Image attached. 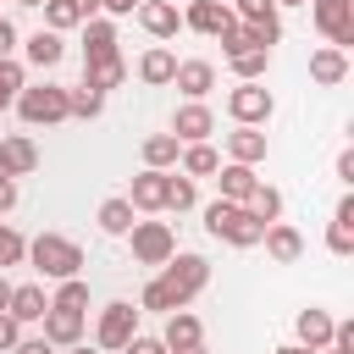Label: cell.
Returning <instances> with one entry per match:
<instances>
[{
    "instance_id": "obj_47",
    "label": "cell",
    "mask_w": 354,
    "mask_h": 354,
    "mask_svg": "<svg viewBox=\"0 0 354 354\" xmlns=\"http://www.w3.org/2000/svg\"><path fill=\"white\" fill-rule=\"evenodd\" d=\"M337 183H354V149L337 155Z\"/></svg>"
},
{
    "instance_id": "obj_40",
    "label": "cell",
    "mask_w": 354,
    "mask_h": 354,
    "mask_svg": "<svg viewBox=\"0 0 354 354\" xmlns=\"http://www.w3.org/2000/svg\"><path fill=\"white\" fill-rule=\"evenodd\" d=\"M22 260H28V238L0 221V271H6V266H22Z\"/></svg>"
},
{
    "instance_id": "obj_33",
    "label": "cell",
    "mask_w": 354,
    "mask_h": 354,
    "mask_svg": "<svg viewBox=\"0 0 354 354\" xmlns=\"http://www.w3.org/2000/svg\"><path fill=\"white\" fill-rule=\"evenodd\" d=\"M183 177H216V166H221V155L210 149V144H183Z\"/></svg>"
},
{
    "instance_id": "obj_51",
    "label": "cell",
    "mask_w": 354,
    "mask_h": 354,
    "mask_svg": "<svg viewBox=\"0 0 354 354\" xmlns=\"http://www.w3.org/2000/svg\"><path fill=\"white\" fill-rule=\"evenodd\" d=\"M282 6H310V0H277V11H282Z\"/></svg>"
},
{
    "instance_id": "obj_19",
    "label": "cell",
    "mask_w": 354,
    "mask_h": 354,
    "mask_svg": "<svg viewBox=\"0 0 354 354\" xmlns=\"http://www.w3.org/2000/svg\"><path fill=\"white\" fill-rule=\"evenodd\" d=\"M171 83L183 88V100H205V94L216 88V66H210V61H177Z\"/></svg>"
},
{
    "instance_id": "obj_17",
    "label": "cell",
    "mask_w": 354,
    "mask_h": 354,
    "mask_svg": "<svg viewBox=\"0 0 354 354\" xmlns=\"http://www.w3.org/2000/svg\"><path fill=\"white\" fill-rule=\"evenodd\" d=\"M22 55H28V66L50 72V66H61V55H66V39H61V33H50V28H39V33H28Z\"/></svg>"
},
{
    "instance_id": "obj_34",
    "label": "cell",
    "mask_w": 354,
    "mask_h": 354,
    "mask_svg": "<svg viewBox=\"0 0 354 354\" xmlns=\"http://www.w3.org/2000/svg\"><path fill=\"white\" fill-rule=\"evenodd\" d=\"M133 216H138V210H133V205L116 194V199H105V205H100V232H111V238H127Z\"/></svg>"
},
{
    "instance_id": "obj_36",
    "label": "cell",
    "mask_w": 354,
    "mask_h": 354,
    "mask_svg": "<svg viewBox=\"0 0 354 354\" xmlns=\"http://www.w3.org/2000/svg\"><path fill=\"white\" fill-rule=\"evenodd\" d=\"M199 205V188H194V177H183V171H166V210H194Z\"/></svg>"
},
{
    "instance_id": "obj_48",
    "label": "cell",
    "mask_w": 354,
    "mask_h": 354,
    "mask_svg": "<svg viewBox=\"0 0 354 354\" xmlns=\"http://www.w3.org/2000/svg\"><path fill=\"white\" fill-rule=\"evenodd\" d=\"M277 354H321V348H304V343H282Z\"/></svg>"
},
{
    "instance_id": "obj_27",
    "label": "cell",
    "mask_w": 354,
    "mask_h": 354,
    "mask_svg": "<svg viewBox=\"0 0 354 354\" xmlns=\"http://www.w3.org/2000/svg\"><path fill=\"white\" fill-rule=\"evenodd\" d=\"M293 332H299V343H304V348H326V343H332V315H326L321 304H310V310H299Z\"/></svg>"
},
{
    "instance_id": "obj_6",
    "label": "cell",
    "mask_w": 354,
    "mask_h": 354,
    "mask_svg": "<svg viewBox=\"0 0 354 354\" xmlns=\"http://www.w3.org/2000/svg\"><path fill=\"white\" fill-rule=\"evenodd\" d=\"M127 243H133V260L138 266H166L177 254V232L166 221H133L127 227Z\"/></svg>"
},
{
    "instance_id": "obj_3",
    "label": "cell",
    "mask_w": 354,
    "mask_h": 354,
    "mask_svg": "<svg viewBox=\"0 0 354 354\" xmlns=\"http://www.w3.org/2000/svg\"><path fill=\"white\" fill-rule=\"evenodd\" d=\"M28 260H33V271L50 277V282L83 277V249H77L72 238H61V232H39V238L28 243Z\"/></svg>"
},
{
    "instance_id": "obj_37",
    "label": "cell",
    "mask_w": 354,
    "mask_h": 354,
    "mask_svg": "<svg viewBox=\"0 0 354 354\" xmlns=\"http://www.w3.org/2000/svg\"><path fill=\"white\" fill-rule=\"evenodd\" d=\"M50 310H72V315H83V310H88V282H83V277H66V282H55V299H50Z\"/></svg>"
},
{
    "instance_id": "obj_30",
    "label": "cell",
    "mask_w": 354,
    "mask_h": 354,
    "mask_svg": "<svg viewBox=\"0 0 354 354\" xmlns=\"http://www.w3.org/2000/svg\"><path fill=\"white\" fill-rule=\"evenodd\" d=\"M177 155H183V144H177L171 133H149V138H144V166H149V171L177 166Z\"/></svg>"
},
{
    "instance_id": "obj_42",
    "label": "cell",
    "mask_w": 354,
    "mask_h": 354,
    "mask_svg": "<svg viewBox=\"0 0 354 354\" xmlns=\"http://www.w3.org/2000/svg\"><path fill=\"white\" fill-rule=\"evenodd\" d=\"M122 354H166V343H160V337H144V332H138V337H133V343H127Z\"/></svg>"
},
{
    "instance_id": "obj_9",
    "label": "cell",
    "mask_w": 354,
    "mask_h": 354,
    "mask_svg": "<svg viewBox=\"0 0 354 354\" xmlns=\"http://www.w3.org/2000/svg\"><path fill=\"white\" fill-rule=\"evenodd\" d=\"M282 39V22H232L221 33V55H243V50H271Z\"/></svg>"
},
{
    "instance_id": "obj_5",
    "label": "cell",
    "mask_w": 354,
    "mask_h": 354,
    "mask_svg": "<svg viewBox=\"0 0 354 354\" xmlns=\"http://www.w3.org/2000/svg\"><path fill=\"white\" fill-rule=\"evenodd\" d=\"M133 337H138V310H133L127 299H111V304L100 310V321H94V348L122 354Z\"/></svg>"
},
{
    "instance_id": "obj_26",
    "label": "cell",
    "mask_w": 354,
    "mask_h": 354,
    "mask_svg": "<svg viewBox=\"0 0 354 354\" xmlns=\"http://www.w3.org/2000/svg\"><path fill=\"white\" fill-rule=\"evenodd\" d=\"M216 183H221V199H232V205H243L249 194H254V166H238V160H227V166H216Z\"/></svg>"
},
{
    "instance_id": "obj_10",
    "label": "cell",
    "mask_w": 354,
    "mask_h": 354,
    "mask_svg": "<svg viewBox=\"0 0 354 354\" xmlns=\"http://www.w3.org/2000/svg\"><path fill=\"white\" fill-rule=\"evenodd\" d=\"M210 133H216V116H210L205 100L177 105V116H171V138H177V144H210Z\"/></svg>"
},
{
    "instance_id": "obj_38",
    "label": "cell",
    "mask_w": 354,
    "mask_h": 354,
    "mask_svg": "<svg viewBox=\"0 0 354 354\" xmlns=\"http://www.w3.org/2000/svg\"><path fill=\"white\" fill-rule=\"evenodd\" d=\"M22 88H28V66L17 55H0V105H11Z\"/></svg>"
},
{
    "instance_id": "obj_15",
    "label": "cell",
    "mask_w": 354,
    "mask_h": 354,
    "mask_svg": "<svg viewBox=\"0 0 354 354\" xmlns=\"http://www.w3.org/2000/svg\"><path fill=\"white\" fill-rule=\"evenodd\" d=\"M127 205L133 210H144V216H155V210H166V171H138L133 177V194H127Z\"/></svg>"
},
{
    "instance_id": "obj_16",
    "label": "cell",
    "mask_w": 354,
    "mask_h": 354,
    "mask_svg": "<svg viewBox=\"0 0 354 354\" xmlns=\"http://www.w3.org/2000/svg\"><path fill=\"white\" fill-rule=\"evenodd\" d=\"M160 343H166V354H171V348H194V343H205V321H199L194 310H171Z\"/></svg>"
},
{
    "instance_id": "obj_24",
    "label": "cell",
    "mask_w": 354,
    "mask_h": 354,
    "mask_svg": "<svg viewBox=\"0 0 354 354\" xmlns=\"http://www.w3.org/2000/svg\"><path fill=\"white\" fill-rule=\"evenodd\" d=\"M227 160L260 166V160H266V133H260V127H232V133H227Z\"/></svg>"
},
{
    "instance_id": "obj_31",
    "label": "cell",
    "mask_w": 354,
    "mask_h": 354,
    "mask_svg": "<svg viewBox=\"0 0 354 354\" xmlns=\"http://www.w3.org/2000/svg\"><path fill=\"white\" fill-rule=\"evenodd\" d=\"M243 210H249V216H254L260 227H271V221L282 216V194H277L271 183H254V194L243 199Z\"/></svg>"
},
{
    "instance_id": "obj_23",
    "label": "cell",
    "mask_w": 354,
    "mask_h": 354,
    "mask_svg": "<svg viewBox=\"0 0 354 354\" xmlns=\"http://www.w3.org/2000/svg\"><path fill=\"white\" fill-rule=\"evenodd\" d=\"M171 72H177V55H171L166 44H149V50L138 55V83H149V88H166V83H171Z\"/></svg>"
},
{
    "instance_id": "obj_20",
    "label": "cell",
    "mask_w": 354,
    "mask_h": 354,
    "mask_svg": "<svg viewBox=\"0 0 354 354\" xmlns=\"http://www.w3.org/2000/svg\"><path fill=\"white\" fill-rule=\"evenodd\" d=\"M326 249H332V254H354V194L337 199V210H332V221H326Z\"/></svg>"
},
{
    "instance_id": "obj_12",
    "label": "cell",
    "mask_w": 354,
    "mask_h": 354,
    "mask_svg": "<svg viewBox=\"0 0 354 354\" xmlns=\"http://www.w3.org/2000/svg\"><path fill=\"white\" fill-rule=\"evenodd\" d=\"M39 11H44V28H50V33H72V28H83L88 17H100V0H44Z\"/></svg>"
},
{
    "instance_id": "obj_2",
    "label": "cell",
    "mask_w": 354,
    "mask_h": 354,
    "mask_svg": "<svg viewBox=\"0 0 354 354\" xmlns=\"http://www.w3.org/2000/svg\"><path fill=\"white\" fill-rule=\"evenodd\" d=\"M205 232L221 238V243H232V249H260V238H266V227L243 205H232V199H210L205 205Z\"/></svg>"
},
{
    "instance_id": "obj_4",
    "label": "cell",
    "mask_w": 354,
    "mask_h": 354,
    "mask_svg": "<svg viewBox=\"0 0 354 354\" xmlns=\"http://www.w3.org/2000/svg\"><path fill=\"white\" fill-rule=\"evenodd\" d=\"M11 105H17V116H22L28 127H55V122H66V88H61V83H28Z\"/></svg>"
},
{
    "instance_id": "obj_45",
    "label": "cell",
    "mask_w": 354,
    "mask_h": 354,
    "mask_svg": "<svg viewBox=\"0 0 354 354\" xmlns=\"http://www.w3.org/2000/svg\"><path fill=\"white\" fill-rule=\"evenodd\" d=\"M144 0H100V11H111V17H133Z\"/></svg>"
},
{
    "instance_id": "obj_50",
    "label": "cell",
    "mask_w": 354,
    "mask_h": 354,
    "mask_svg": "<svg viewBox=\"0 0 354 354\" xmlns=\"http://www.w3.org/2000/svg\"><path fill=\"white\" fill-rule=\"evenodd\" d=\"M171 354H205V343H194V348H171Z\"/></svg>"
},
{
    "instance_id": "obj_7",
    "label": "cell",
    "mask_w": 354,
    "mask_h": 354,
    "mask_svg": "<svg viewBox=\"0 0 354 354\" xmlns=\"http://www.w3.org/2000/svg\"><path fill=\"white\" fill-rule=\"evenodd\" d=\"M271 111H277V100H271L266 83H238V88L227 94V116H232L238 127H266Z\"/></svg>"
},
{
    "instance_id": "obj_28",
    "label": "cell",
    "mask_w": 354,
    "mask_h": 354,
    "mask_svg": "<svg viewBox=\"0 0 354 354\" xmlns=\"http://www.w3.org/2000/svg\"><path fill=\"white\" fill-rule=\"evenodd\" d=\"M94 55H116V22L111 17L83 22V61H94Z\"/></svg>"
},
{
    "instance_id": "obj_11",
    "label": "cell",
    "mask_w": 354,
    "mask_h": 354,
    "mask_svg": "<svg viewBox=\"0 0 354 354\" xmlns=\"http://www.w3.org/2000/svg\"><path fill=\"white\" fill-rule=\"evenodd\" d=\"M232 22H238V17H232V6H227V0H194V6L183 11V28H194V33H210V39H221Z\"/></svg>"
},
{
    "instance_id": "obj_14",
    "label": "cell",
    "mask_w": 354,
    "mask_h": 354,
    "mask_svg": "<svg viewBox=\"0 0 354 354\" xmlns=\"http://www.w3.org/2000/svg\"><path fill=\"white\" fill-rule=\"evenodd\" d=\"M138 28H144L149 39H177L183 11H177L171 0H144V6H138Z\"/></svg>"
},
{
    "instance_id": "obj_21",
    "label": "cell",
    "mask_w": 354,
    "mask_h": 354,
    "mask_svg": "<svg viewBox=\"0 0 354 354\" xmlns=\"http://www.w3.org/2000/svg\"><path fill=\"white\" fill-rule=\"evenodd\" d=\"M260 243H266V254H271L277 266H293V260L304 254V238H299V227H288V221H271Z\"/></svg>"
},
{
    "instance_id": "obj_54",
    "label": "cell",
    "mask_w": 354,
    "mask_h": 354,
    "mask_svg": "<svg viewBox=\"0 0 354 354\" xmlns=\"http://www.w3.org/2000/svg\"><path fill=\"white\" fill-rule=\"evenodd\" d=\"M0 177H11V171H6V160H0Z\"/></svg>"
},
{
    "instance_id": "obj_8",
    "label": "cell",
    "mask_w": 354,
    "mask_h": 354,
    "mask_svg": "<svg viewBox=\"0 0 354 354\" xmlns=\"http://www.w3.org/2000/svg\"><path fill=\"white\" fill-rule=\"evenodd\" d=\"M310 17L326 33V44L348 55V44H354V0H310Z\"/></svg>"
},
{
    "instance_id": "obj_18",
    "label": "cell",
    "mask_w": 354,
    "mask_h": 354,
    "mask_svg": "<svg viewBox=\"0 0 354 354\" xmlns=\"http://www.w3.org/2000/svg\"><path fill=\"white\" fill-rule=\"evenodd\" d=\"M83 83L100 88V94H105V88H122V83H127V61H122V50H116V55H94V61H83Z\"/></svg>"
},
{
    "instance_id": "obj_52",
    "label": "cell",
    "mask_w": 354,
    "mask_h": 354,
    "mask_svg": "<svg viewBox=\"0 0 354 354\" xmlns=\"http://www.w3.org/2000/svg\"><path fill=\"white\" fill-rule=\"evenodd\" d=\"M72 354H100V348H88V343H77V348H72Z\"/></svg>"
},
{
    "instance_id": "obj_32",
    "label": "cell",
    "mask_w": 354,
    "mask_h": 354,
    "mask_svg": "<svg viewBox=\"0 0 354 354\" xmlns=\"http://www.w3.org/2000/svg\"><path fill=\"white\" fill-rule=\"evenodd\" d=\"M100 111H105V94H100V88H88V83L66 88V116H77V122H94Z\"/></svg>"
},
{
    "instance_id": "obj_41",
    "label": "cell",
    "mask_w": 354,
    "mask_h": 354,
    "mask_svg": "<svg viewBox=\"0 0 354 354\" xmlns=\"http://www.w3.org/2000/svg\"><path fill=\"white\" fill-rule=\"evenodd\" d=\"M17 343H22V326H17L11 315H0V354H11Z\"/></svg>"
},
{
    "instance_id": "obj_1",
    "label": "cell",
    "mask_w": 354,
    "mask_h": 354,
    "mask_svg": "<svg viewBox=\"0 0 354 354\" xmlns=\"http://www.w3.org/2000/svg\"><path fill=\"white\" fill-rule=\"evenodd\" d=\"M205 282H210V260H205V254H171V260L144 282L138 304H144V310H160V315L188 310V304L205 293Z\"/></svg>"
},
{
    "instance_id": "obj_49",
    "label": "cell",
    "mask_w": 354,
    "mask_h": 354,
    "mask_svg": "<svg viewBox=\"0 0 354 354\" xmlns=\"http://www.w3.org/2000/svg\"><path fill=\"white\" fill-rule=\"evenodd\" d=\"M6 304H11V282L0 277V315H6Z\"/></svg>"
},
{
    "instance_id": "obj_22",
    "label": "cell",
    "mask_w": 354,
    "mask_h": 354,
    "mask_svg": "<svg viewBox=\"0 0 354 354\" xmlns=\"http://www.w3.org/2000/svg\"><path fill=\"white\" fill-rule=\"evenodd\" d=\"M44 343H50V348H77V343H83V315H72V310H44Z\"/></svg>"
},
{
    "instance_id": "obj_29",
    "label": "cell",
    "mask_w": 354,
    "mask_h": 354,
    "mask_svg": "<svg viewBox=\"0 0 354 354\" xmlns=\"http://www.w3.org/2000/svg\"><path fill=\"white\" fill-rule=\"evenodd\" d=\"M310 77H315L321 88L343 83V77H348V55H343V50H332V44H321V50L310 55Z\"/></svg>"
},
{
    "instance_id": "obj_44",
    "label": "cell",
    "mask_w": 354,
    "mask_h": 354,
    "mask_svg": "<svg viewBox=\"0 0 354 354\" xmlns=\"http://www.w3.org/2000/svg\"><path fill=\"white\" fill-rule=\"evenodd\" d=\"M11 50H17V22L0 17V55H11Z\"/></svg>"
},
{
    "instance_id": "obj_25",
    "label": "cell",
    "mask_w": 354,
    "mask_h": 354,
    "mask_svg": "<svg viewBox=\"0 0 354 354\" xmlns=\"http://www.w3.org/2000/svg\"><path fill=\"white\" fill-rule=\"evenodd\" d=\"M0 160H6V171H11V177H28V171L39 166V144H33L28 133H11V138L0 144Z\"/></svg>"
},
{
    "instance_id": "obj_43",
    "label": "cell",
    "mask_w": 354,
    "mask_h": 354,
    "mask_svg": "<svg viewBox=\"0 0 354 354\" xmlns=\"http://www.w3.org/2000/svg\"><path fill=\"white\" fill-rule=\"evenodd\" d=\"M17 199H22V194H17V177H0V216L17 210Z\"/></svg>"
},
{
    "instance_id": "obj_35",
    "label": "cell",
    "mask_w": 354,
    "mask_h": 354,
    "mask_svg": "<svg viewBox=\"0 0 354 354\" xmlns=\"http://www.w3.org/2000/svg\"><path fill=\"white\" fill-rule=\"evenodd\" d=\"M227 66H232V77H238V83H260V77H266V66H271V50H243V55H227Z\"/></svg>"
},
{
    "instance_id": "obj_53",
    "label": "cell",
    "mask_w": 354,
    "mask_h": 354,
    "mask_svg": "<svg viewBox=\"0 0 354 354\" xmlns=\"http://www.w3.org/2000/svg\"><path fill=\"white\" fill-rule=\"evenodd\" d=\"M17 6H44V0H17Z\"/></svg>"
},
{
    "instance_id": "obj_39",
    "label": "cell",
    "mask_w": 354,
    "mask_h": 354,
    "mask_svg": "<svg viewBox=\"0 0 354 354\" xmlns=\"http://www.w3.org/2000/svg\"><path fill=\"white\" fill-rule=\"evenodd\" d=\"M232 17L238 22H282L277 0H232Z\"/></svg>"
},
{
    "instance_id": "obj_46",
    "label": "cell",
    "mask_w": 354,
    "mask_h": 354,
    "mask_svg": "<svg viewBox=\"0 0 354 354\" xmlns=\"http://www.w3.org/2000/svg\"><path fill=\"white\" fill-rule=\"evenodd\" d=\"M11 354H55V348H50V343H44V337H22V343H17V348H11Z\"/></svg>"
},
{
    "instance_id": "obj_13",
    "label": "cell",
    "mask_w": 354,
    "mask_h": 354,
    "mask_svg": "<svg viewBox=\"0 0 354 354\" xmlns=\"http://www.w3.org/2000/svg\"><path fill=\"white\" fill-rule=\"evenodd\" d=\"M44 310H50V299H44V288H39V282H11V304H6V315H11L17 326L44 321Z\"/></svg>"
}]
</instances>
